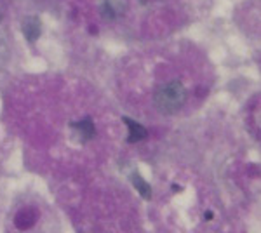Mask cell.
I'll return each mask as SVG.
<instances>
[{
  "instance_id": "cell-1",
  "label": "cell",
  "mask_w": 261,
  "mask_h": 233,
  "mask_svg": "<svg viewBox=\"0 0 261 233\" xmlns=\"http://www.w3.org/2000/svg\"><path fill=\"white\" fill-rule=\"evenodd\" d=\"M185 101H187V89L179 80H171L167 84H162L153 94L155 107L166 115L178 112Z\"/></svg>"
},
{
  "instance_id": "cell-2",
  "label": "cell",
  "mask_w": 261,
  "mask_h": 233,
  "mask_svg": "<svg viewBox=\"0 0 261 233\" xmlns=\"http://www.w3.org/2000/svg\"><path fill=\"white\" fill-rule=\"evenodd\" d=\"M71 129L75 131V134H77L81 141H89V139L94 138V134H96V125L91 117H86L79 122H73V124H71Z\"/></svg>"
},
{
  "instance_id": "cell-3",
  "label": "cell",
  "mask_w": 261,
  "mask_h": 233,
  "mask_svg": "<svg viewBox=\"0 0 261 233\" xmlns=\"http://www.w3.org/2000/svg\"><path fill=\"white\" fill-rule=\"evenodd\" d=\"M21 30H23V35L27 37L28 42H35L42 35V23L37 16H28L23 19Z\"/></svg>"
},
{
  "instance_id": "cell-4",
  "label": "cell",
  "mask_w": 261,
  "mask_h": 233,
  "mask_svg": "<svg viewBox=\"0 0 261 233\" xmlns=\"http://www.w3.org/2000/svg\"><path fill=\"white\" fill-rule=\"evenodd\" d=\"M122 120H124V124L127 125V131H129L127 141L129 143H140L143 139L148 138V131H146L141 124H138L136 120H133V118H129V117H124Z\"/></svg>"
},
{
  "instance_id": "cell-5",
  "label": "cell",
  "mask_w": 261,
  "mask_h": 233,
  "mask_svg": "<svg viewBox=\"0 0 261 233\" xmlns=\"http://www.w3.org/2000/svg\"><path fill=\"white\" fill-rule=\"evenodd\" d=\"M130 183H133V186L136 188V192L141 195V198L150 200L151 198V186H150L148 181H145V177H141L138 172H133V176H130Z\"/></svg>"
},
{
  "instance_id": "cell-6",
  "label": "cell",
  "mask_w": 261,
  "mask_h": 233,
  "mask_svg": "<svg viewBox=\"0 0 261 233\" xmlns=\"http://www.w3.org/2000/svg\"><path fill=\"white\" fill-rule=\"evenodd\" d=\"M120 12L122 7H119V2L115 4V0H103V4H101V16L105 19H115Z\"/></svg>"
},
{
  "instance_id": "cell-7",
  "label": "cell",
  "mask_w": 261,
  "mask_h": 233,
  "mask_svg": "<svg viewBox=\"0 0 261 233\" xmlns=\"http://www.w3.org/2000/svg\"><path fill=\"white\" fill-rule=\"evenodd\" d=\"M33 223H35V213L32 209H23L16 214V226L21 228V230L30 228Z\"/></svg>"
},
{
  "instance_id": "cell-8",
  "label": "cell",
  "mask_w": 261,
  "mask_h": 233,
  "mask_svg": "<svg viewBox=\"0 0 261 233\" xmlns=\"http://www.w3.org/2000/svg\"><path fill=\"white\" fill-rule=\"evenodd\" d=\"M204 218H205V221H211V219H213V213H211V211H207V213L204 214Z\"/></svg>"
}]
</instances>
